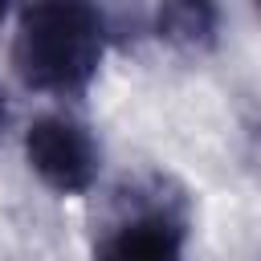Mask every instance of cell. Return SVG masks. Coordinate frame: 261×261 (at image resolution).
<instances>
[{"label":"cell","instance_id":"6da1fadb","mask_svg":"<svg viewBox=\"0 0 261 261\" xmlns=\"http://www.w3.org/2000/svg\"><path fill=\"white\" fill-rule=\"evenodd\" d=\"M106 53V16L90 4H29L16 16L12 65L29 90L77 98Z\"/></svg>","mask_w":261,"mask_h":261},{"label":"cell","instance_id":"7a4b0ae2","mask_svg":"<svg viewBox=\"0 0 261 261\" xmlns=\"http://www.w3.org/2000/svg\"><path fill=\"white\" fill-rule=\"evenodd\" d=\"M24 155L29 167L61 196H82L98 179V143L94 135L65 118V114H41L24 130Z\"/></svg>","mask_w":261,"mask_h":261},{"label":"cell","instance_id":"3957f363","mask_svg":"<svg viewBox=\"0 0 261 261\" xmlns=\"http://www.w3.org/2000/svg\"><path fill=\"white\" fill-rule=\"evenodd\" d=\"M94 261H184V220L167 208H143L98 245Z\"/></svg>","mask_w":261,"mask_h":261},{"label":"cell","instance_id":"277c9868","mask_svg":"<svg viewBox=\"0 0 261 261\" xmlns=\"http://www.w3.org/2000/svg\"><path fill=\"white\" fill-rule=\"evenodd\" d=\"M216 24H220V12L216 4H204V0L163 4L155 12V37L179 49H208L216 41Z\"/></svg>","mask_w":261,"mask_h":261},{"label":"cell","instance_id":"5b68a950","mask_svg":"<svg viewBox=\"0 0 261 261\" xmlns=\"http://www.w3.org/2000/svg\"><path fill=\"white\" fill-rule=\"evenodd\" d=\"M8 118H12V110H8V98L0 94V135L8 130Z\"/></svg>","mask_w":261,"mask_h":261},{"label":"cell","instance_id":"8992f818","mask_svg":"<svg viewBox=\"0 0 261 261\" xmlns=\"http://www.w3.org/2000/svg\"><path fill=\"white\" fill-rule=\"evenodd\" d=\"M0 20H4V4H0Z\"/></svg>","mask_w":261,"mask_h":261}]
</instances>
